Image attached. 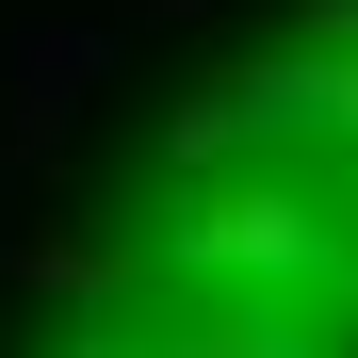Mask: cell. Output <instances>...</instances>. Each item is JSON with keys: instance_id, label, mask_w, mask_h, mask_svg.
Returning a JSON list of instances; mask_svg holds the SVG:
<instances>
[{"instance_id": "30bf717a", "label": "cell", "mask_w": 358, "mask_h": 358, "mask_svg": "<svg viewBox=\"0 0 358 358\" xmlns=\"http://www.w3.org/2000/svg\"><path fill=\"white\" fill-rule=\"evenodd\" d=\"M131 17H212V0H131Z\"/></svg>"}, {"instance_id": "9c48e42d", "label": "cell", "mask_w": 358, "mask_h": 358, "mask_svg": "<svg viewBox=\"0 0 358 358\" xmlns=\"http://www.w3.org/2000/svg\"><path fill=\"white\" fill-rule=\"evenodd\" d=\"M326 228H342V261H358V179H342V196H326Z\"/></svg>"}, {"instance_id": "52a82bcc", "label": "cell", "mask_w": 358, "mask_h": 358, "mask_svg": "<svg viewBox=\"0 0 358 358\" xmlns=\"http://www.w3.org/2000/svg\"><path fill=\"white\" fill-rule=\"evenodd\" d=\"M66 358H163V326H82Z\"/></svg>"}, {"instance_id": "6da1fadb", "label": "cell", "mask_w": 358, "mask_h": 358, "mask_svg": "<svg viewBox=\"0 0 358 358\" xmlns=\"http://www.w3.org/2000/svg\"><path fill=\"white\" fill-rule=\"evenodd\" d=\"M163 261H179V277H212V293H261V310H277V293H326L342 228H326L310 179H277V163H212V179H179Z\"/></svg>"}, {"instance_id": "277c9868", "label": "cell", "mask_w": 358, "mask_h": 358, "mask_svg": "<svg viewBox=\"0 0 358 358\" xmlns=\"http://www.w3.org/2000/svg\"><path fill=\"white\" fill-rule=\"evenodd\" d=\"M277 131H293V114H277V49H228V66H196V82L163 98V163H179V179H212V163H261Z\"/></svg>"}, {"instance_id": "8992f818", "label": "cell", "mask_w": 358, "mask_h": 358, "mask_svg": "<svg viewBox=\"0 0 358 358\" xmlns=\"http://www.w3.org/2000/svg\"><path fill=\"white\" fill-rule=\"evenodd\" d=\"M245 358H326V342L293 326V310H245Z\"/></svg>"}, {"instance_id": "3957f363", "label": "cell", "mask_w": 358, "mask_h": 358, "mask_svg": "<svg viewBox=\"0 0 358 358\" xmlns=\"http://www.w3.org/2000/svg\"><path fill=\"white\" fill-rule=\"evenodd\" d=\"M0 277L49 293V310H82V326H114L163 277V245H147V228H0Z\"/></svg>"}, {"instance_id": "ba28073f", "label": "cell", "mask_w": 358, "mask_h": 358, "mask_svg": "<svg viewBox=\"0 0 358 358\" xmlns=\"http://www.w3.org/2000/svg\"><path fill=\"white\" fill-rule=\"evenodd\" d=\"M326 310H342V326H358V261H326Z\"/></svg>"}, {"instance_id": "5b68a950", "label": "cell", "mask_w": 358, "mask_h": 358, "mask_svg": "<svg viewBox=\"0 0 358 358\" xmlns=\"http://www.w3.org/2000/svg\"><path fill=\"white\" fill-rule=\"evenodd\" d=\"M277 49H310V66H358V0H293Z\"/></svg>"}, {"instance_id": "7a4b0ae2", "label": "cell", "mask_w": 358, "mask_h": 358, "mask_svg": "<svg viewBox=\"0 0 358 358\" xmlns=\"http://www.w3.org/2000/svg\"><path fill=\"white\" fill-rule=\"evenodd\" d=\"M98 66H114V17H33L17 49H0V82H17L0 98V179H49L66 163V114H82Z\"/></svg>"}]
</instances>
